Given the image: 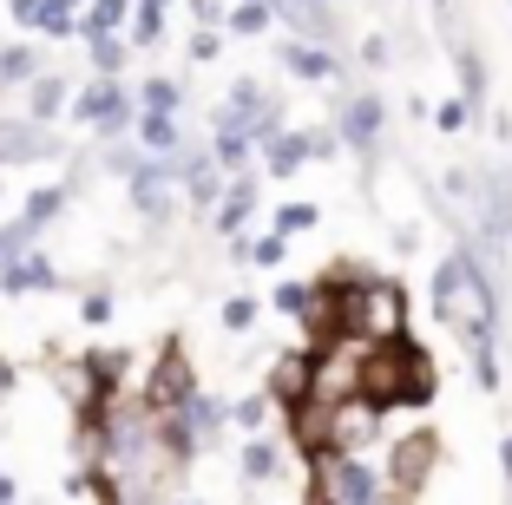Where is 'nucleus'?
<instances>
[{
	"mask_svg": "<svg viewBox=\"0 0 512 505\" xmlns=\"http://www.w3.org/2000/svg\"><path fill=\"white\" fill-rule=\"evenodd\" d=\"M355 60H362L368 73H388V60H394V53H388V40L375 33V40H362V46H355Z\"/></svg>",
	"mask_w": 512,
	"mask_h": 505,
	"instance_id": "58836bf2",
	"label": "nucleus"
},
{
	"mask_svg": "<svg viewBox=\"0 0 512 505\" xmlns=\"http://www.w3.org/2000/svg\"><path fill=\"white\" fill-rule=\"evenodd\" d=\"M86 60H92V79H119L125 60H132V40L125 33H99V40H86Z\"/></svg>",
	"mask_w": 512,
	"mask_h": 505,
	"instance_id": "c85d7f7f",
	"label": "nucleus"
},
{
	"mask_svg": "<svg viewBox=\"0 0 512 505\" xmlns=\"http://www.w3.org/2000/svg\"><path fill=\"white\" fill-rule=\"evenodd\" d=\"M309 348V394L302 401H316V407H342L362 394V361H368V342L362 335H322V342H302Z\"/></svg>",
	"mask_w": 512,
	"mask_h": 505,
	"instance_id": "f03ea898",
	"label": "nucleus"
},
{
	"mask_svg": "<svg viewBox=\"0 0 512 505\" xmlns=\"http://www.w3.org/2000/svg\"><path fill=\"white\" fill-rule=\"evenodd\" d=\"M407 289L394 283V276H375V283L355 296V309H348V335H362V342H401L407 335Z\"/></svg>",
	"mask_w": 512,
	"mask_h": 505,
	"instance_id": "6e6552de",
	"label": "nucleus"
},
{
	"mask_svg": "<svg viewBox=\"0 0 512 505\" xmlns=\"http://www.w3.org/2000/svg\"><path fill=\"white\" fill-rule=\"evenodd\" d=\"M0 197H7V184H0Z\"/></svg>",
	"mask_w": 512,
	"mask_h": 505,
	"instance_id": "de8ad7c7",
	"label": "nucleus"
},
{
	"mask_svg": "<svg viewBox=\"0 0 512 505\" xmlns=\"http://www.w3.org/2000/svg\"><path fill=\"white\" fill-rule=\"evenodd\" d=\"M434 466H440V433H434V427H414V433H401V440L388 446L381 473H388V492H401V499H421L427 479H434Z\"/></svg>",
	"mask_w": 512,
	"mask_h": 505,
	"instance_id": "9d476101",
	"label": "nucleus"
},
{
	"mask_svg": "<svg viewBox=\"0 0 512 505\" xmlns=\"http://www.w3.org/2000/svg\"><path fill=\"white\" fill-rule=\"evenodd\" d=\"M224 171H217V158H211V145H184L178 151V191H184V204H191V217L204 223L217 210V197H224Z\"/></svg>",
	"mask_w": 512,
	"mask_h": 505,
	"instance_id": "ddd939ff",
	"label": "nucleus"
},
{
	"mask_svg": "<svg viewBox=\"0 0 512 505\" xmlns=\"http://www.w3.org/2000/svg\"><path fill=\"white\" fill-rule=\"evenodd\" d=\"M453 79H460V99H467V112L480 119L486 112V60L473 40H453Z\"/></svg>",
	"mask_w": 512,
	"mask_h": 505,
	"instance_id": "393cba45",
	"label": "nucleus"
},
{
	"mask_svg": "<svg viewBox=\"0 0 512 505\" xmlns=\"http://www.w3.org/2000/svg\"><path fill=\"white\" fill-rule=\"evenodd\" d=\"M178 414L191 420V433H197V446H204V453H211V446H224V433H230V401H217V394H204V387H197Z\"/></svg>",
	"mask_w": 512,
	"mask_h": 505,
	"instance_id": "4be33fe9",
	"label": "nucleus"
},
{
	"mask_svg": "<svg viewBox=\"0 0 512 505\" xmlns=\"http://www.w3.org/2000/svg\"><path fill=\"white\" fill-rule=\"evenodd\" d=\"M125 197H132V210L151 223V230H165L171 217L184 210V191H178V164H165V158H145L125 178Z\"/></svg>",
	"mask_w": 512,
	"mask_h": 505,
	"instance_id": "9b49d317",
	"label": "nucleus"
},
{
	"mask_svg": "<svg viewBox=\"0 0 512 505\" xmlns=\"http://www.w3.org/2000/svg\"><path fill=\"white\" fill-rule=\"evenodd\" d=\"M302 164H316V151H309V125H289V132H276L270 145H263V158H256V171L263 178H296Z\"/></svg>",
	"mask_w": 512,
	"mask_h": 505,
	"instance_id": "f3484780",
	"label": "nucleus"
},
{
	"mask_svg": "<svg viewBox=\"0 0 512 505\" xmlns=\"http://www.w3.org/2000/svg\"><path fill=\"white\" fill-rule=\"evenodd\" d=\"M270 414H283V407H276L263 387H256V394H243V401H230V427H237L243 440H250V433H270Z\"/></svg>",
	"mask_w": 512,
	"mask_h": 505,
	"instance_id": "c756f323",
	"label": "nucleus"
},
{
	"mask_svg": "<svg viewBox=\"0 0 512 505\" xmlns=\"http://www.w3.org/2000/svg\"><path fill=\"white\" fill-rule=\"evenodd\" d=\"M434 7H453V0H434Z\"/></svg>",
	"mask_w": 512,
	"mask_h": 505,
	"instance_id": "49530a36",
	"label": "nucleus"
},
{
	"mask_svg": "<svg viewBox=\"0 0 512 505\" xmlns=\"http://www.w3.org/2000/svg\"><path fill=\"white\" fill-rule=\"evenodd\" d=\"M184 53H191L197 66H211V60H224V33H217V27H197V33H191V46H184Z\"/></svg>",
	"mask_w": 512,
	"mask_h": 505,
	"instance_id": "e433bc0d",
	"label": "nucleus"
},
{
	"mask_svg": "<svg viewBox=\"0 0 512 505\" xmlns=\"http://www.w3.org/2000/svg\"><path fill=\"white\" fill-rule=\"evenodd\" d=\"M211 158H217V171L224 178H237V171H256V138L250 132H237V125H211Z\"/></svg>",
	"mask_w": 512,
	"mask_h": 505,
	"instance_id": "b1692460",
	"label": "nucleus"
},
{
	"mask_svg": "<svg viewBox=\"0 0 512 505\" xmlns=\"http://www.w3.org/2000/svg\"><path fill=\"white\" fill-rule=\"evenodd\" d=\"M14 387H20V361L0 355V401H14Z\"/></svg>",
	"mask_w": 512,
	"mask_h": 505,
	"instance_id": "79ce46f5",
	"label": "nucleus"
},
{
	"mask_svg": "<svg viewBox=\"0 0 512 505\" xmlns=\"http://www.w3.org/2000/svg\"><path fill=\"white\" fill-rule=\"evenodd\" d=\"M224 14H230L224 0H191V20H197V27H217V33H224Z\"/></svg>",
	"mask_w": 512,
	"mask_h": 505,
	"instance_id": "ea45409f",
	"label": "nucleus"
},
{
	"mask_svg": "<svg viewBox=\"0 0 512 505\" xmlns=\"http://www.w3.org/2000/svg\"><path fill=\"white\" fill-rule=\"evenodd\" d=\"M178 505H211V499H178Z\"/></svg>",
	"mask_w": 512,
	"mask_h": 505,
	"instance_id": "a18cd8bd",
	"label": "nucleus"
},
{
	"mask_svg": "<svg viewBox=\"0 0 512 505\" xmlns=\"http://www.w3.org/2000/svg\"><path fill=\"white\" fill-rule=\"evenodd\" d=\"M434 125H440V132H467V125H473L467 99H440V105H434Z\"/></svg>",
	"mask_w": 512,
	"mask_h": 505,
	"instance_id": "4c0bfd02",
	"label": "nucleus"
},
{
	"mask_svg": "<svg viewBox=\"0 0 512 505\" xmlns=\"http://www.w3.org/2000/svg\"><path fill=\"white\" fill-rule=\"evenodd\" d=\"M66 158V138L53 125L27 119V112H0V171L7 164H53Z\"/></svg>",
	"mask_w": 512,
	"mask_h": 505,
	"instance_id": "f8f14e48",
	"label": "nucleus"
},
{
	"mask_svg": "<svg viewBox=\"0 0 512 505\" xmlns=\"http://www.w3.org/2000/svg\"><path fill=\"white\" fill-rule=\"evenodd\" d=\"M276 60H283V73L302 79V86H329V79H342V53H335V46L283 40V46H276Z\"/></svg>",
	"mask_w": 512,
	"mask_h": 505,
	"instance_id": "dca6fc26",
	"label": "nucleus"
},
{
	"mask_svg": "<svg viewBox=\"0 0 512 505\" xmlns=\"http://www.w3.org/2000/svg\"><path fill=\"white\" fill-rule=\"evenodd\" d=\"M53 289H66V276H60V263L46 250H27V256H14V263H0V296H53Z\"/></svg>",
	"mask_w": 512,
	"mask_h": 505,
	"instance_id": "2eb2a0df",
	"label": "nucleus"
},
{
	"mask_svg": "<svg viewBox=\"0 0 512 505\" xmlns=\"http://www.w3.org/2000/svg\"><path fill=\"white\" fill-rule=\"evenodd\" d=\"M237 479L243 486H276V479H283V446L270 440V433H250V440L237 446Z\"/></svg>",
	"mask_w": 512,
	"mask_h": 505,
	"instance_id": "6ab92c4d",
	"label": "nucleus"
},
{
	"mask_svg": "<svg viewBox=\"0 0 512 505\" xmlns=\"http://www.w3.org/2000/svg\"><path fill=\"white\" fill-rule=\"evenodd\" d=\"M112 315H119V309H112V289H106V283L79 296V322H86V328H106Z\"/></svg>",
	"mask_w": 512,
	"mask_h": 505,
	"instance_id": "c9c22d12",
	"label": "nucleus"
},
{
	"mask_svg": "<svg viewBox=\"0 0 512 505\" xmlns=\"http://www.w3.org/2000/svg\"><path fill=\"white\" fill-rule=\"evenodd\" d=\"M270 309H276V315H289V322H302V315H309V283L283 276V283L270 289Z\"/></svg>",
	"mask_w": 512,
	"mask_h": 505,
	"instance_id": "f704fd0d",
	"label": "nucleus"
},
{
	"mask_svg": "<svg viewBox=\"0 0 512 505\" xmlns=\"http://www.w3.org/2000/svg\"><path fill=\"white\" fill-rule=\"evenodd\" d=\"M263 309H270V302H256V296H230V302H224V315H217V322H224L230 335H250V328L263 322Z\"/></svg>",
	"mask_w": 512,
	"mask_h": 505,
	"instance_id": "72a5a7b5",
	"label": "nucleus"
},
{
	"mask_svg": "<svg viewBox=\"0 0 512 505\" xmlns=\"http://www.w3.org/2000/svg\"><path fill=\"white\" fill-rule=\"evenodd\" d=\"M211 125H237V132H250L256 151H263L276 132H289V105L276 99L256 73H237L230 92H224V105H211Z\"/></svg>",
	"mask_w": 512,
	"mask_h": 505,
	"instance_id": "20e7f679",
	"label": "nucleus"
},
{
	"mask_svg": "<svg viewBox=\"0 0 512 505\" xmlns=\"http://www.w3.org/2000/svg\"><path fill=\"white\" fill-rule=\"evenodd\" d=\"M73 125H86L99 145H112V138H125L138 125V99L125 79H86V86L73 92V112H66Z\"/></svg>",
	"mask_w": 512,
	"mask_h": 505,
	"instance_id": "39448f33",
	"label": "nucleus"
},
{
	"mask_svg": "<svg viewBox=\"0 0 512 505\" xmlns=\"http://www.w3.org/2000/svg\"><path fill=\"white\" fill-rule=\"evenodd\" d=\"M92 158H99V171H106V178H132L138 164H145V151H138L132 138H112V145H99Z\"/></svg>",
	"mask_w": 512,
	"mask_h": 505,
	"instance_id": "473e14b6",
	"label": "nucleus"
},
{
	"mask_svg": "<svg viewBox=\"0 0 512 505\" xmlns=\"http://www.w3.org/2000/svg\"><path fill=\"white\" fill-rule=\"evenodd\" d=\"M434 355H427L414 335H401V342H368V361H362V394L381 407H427L434 401Z\"/></svg>",
	"mask_w": 512,
	"mask_h": 505,
	"instance_id": "f257e3e1",
	"label": "nucleus"
},
{
	"mask_svg": "<svg viewBox=\"0 0 512 505\" xmlns=\"http://www.w3.org/2000/svg\"><path fill=\"white\" fill-rule=\"evenodd\" d=\"M0 505H20V486H14V473H0Z\"/></svg>",
	"mask_w": 512,
	"mask_h": 505,
	"instance_id": "37998d69",
	"label": "nucleus"
},
{
	"mask_svg": "<svg viewBox=\"0 0 512 505\" xmlns=\"http://www.w3.org/2000/svg\"><path fill=\"white\" fill-rule=\"evenodd\" d=\"M46 73V53L27 40H0V92H27Z\"/></svg>",
	"mask_w": 512,
	"mask_h": 505,
	"instance_id": "5701e85b",
	"label": "nucleus"
},
{
	"mask_svg": "<svg viewBox=\"0 0 512 505\" xmlns=\"http://www.w3.org/2000/svg\"><path fill=\"white\" fill-rule=\"evenodd\" d=\"M73 92H79L73 79L46 66V73H40V79L27 86V105H20V112H27V119H40V125H60L66 112H73Z\"/></svg>",
	"mask_w": 512,
	"mask_h": 505,
	"instance_id": "a211bd4d",
	"label": "nucleus"
},
{
	"mask_svg": "<svg viewBox=\"0 0 512 505\" xmlns=\"http://www.w3.org/2000/svg\"><path fill=\"white\" fill-rule=\"evenodd\" d=\"M335 138H342V151H355L362 164H381V151H388V99L381 92H348V99H335Z\"/></svg>",
	"mask_w": 512,
	"mask_h": 505,
	"instance_id": "0eeeda50",
	"label": "nucleus"
},
{
	"mask_svg": "<svg viewBox=\"0 0 512 505\" xmlns=\"http://www.w3.org/2000/svg\"><path fill=\"white\" fill-rule=\"evenodd\" d=\"M388 414H401V407H381V401H368V394L329 407V446H322V453H375V446L388 440Z\"/></svg>",
	"mask_w": 512,
	"mask_h": 505,
	"instance_id": "1a4fd4ad",
	"label": "nucleus"
},
{
	"mask_svg": "<svg viewBox=\"0 0 512 505\" xmlns=\"http://www.w3.org/2000/svg\"><path fill=\"white\" fill-rule=\"evenodd\" d=\"M263 184H270L263 171H237V178L224 184V197H217V210H211L204 223H211L217 237H243V230L256 223V210H263Z\"/></svg>",
	"mask_w": 512,
	"mask_h": 505,
	"instance_id": "4468645a",
	"label": "nucleus"
},
{
	"mask_svg": "<svg viewBox=\"0 0 512 505\" xmlns=\"http://www.w3.org/2000/svg\"><path fill=\"white\" fill-rule=\"evenodd\" d=\"M125 27H132V0H86V7H79V40L125 33Z\"/></svg>",
	"mask_w": 512,
	"mask_h": 505,
	"instance_id": "a878e982",
	"label": "nucleus"
},
{
	"mask_svg": "<svg viewBox=\"0 0 512 505\" xmlns=\"http://www.w3.org/2000/svg\"><path fill=\"white\" fill-rule=\"evenodd\" d=\"M499 473H506V486H512V433L499 440Z\"/></svg>",
	"mask_w": 512,
	"mask_h": 505,
	"instance_id": "c03bdc74",
	"label": "nucleus"
},
{
	"mask_svg": "<svg viewBox=\"0 0 512 505\" xmlns=\"http://www.w3.org/2000/svg\"><path fill=\"white\" fill-rule=\"evenodd\" d=\"M309 492L329 505H375L388 492L381 453H316L309 460Z\"/></svg>",
	"mask_w": 512,
	"mask_h": 505,
	"instance_id": "7ed1b4c3",
	"label": "nucleus"
},
{
	"mask_svg": "<svg viewBox=\"0 0 512 505\" xmlns=\"http://www.w3.org/2000/svg\"><path fill=\"white\" fill-rule=\"evenodd\" d=\"M132 99H138V112H158V119H184V86H178L171 73H151L145 86L132 92Z\"/></svg>",
	"mask_w": 512,
	"mask_h": 505,
	"instance_id": "bb28decb",
	"label": "nucleus"
},
{
	"mask_svg": "<svg viewBox=\"0 0 512 505\" xmlns=\"http://www.w3.org/2000/svg\"><path fill=\"white\" fill-rule=\"evenodd\" d=\"M270 27H276V7H270V0H237V7L224 14V33H230V40H263Z\"/></svg>",
	"mask_w": 512,
	"mask_h": 505,
	"instance_id": "cd10ccee",
	"label": "nucleus"
},
{
	"mask_svg": "<svg viewBox=\"0 0 512 505\" xmlns=\"http://www.w3.org/2000/svg\"><path fill=\"white\" fill-rule=\"evenodd\" d=\"M197 387H204V381H197L191 355H184V335H165L158 361H145V368H138V401H145L151 414H178Z\"/></svg>",
	"mask_w": 512,
	"mask_h": 505,
	"instance_id": "423d86ee",
	"label": "nucleus"
},
{
	"mask_svg": "<svg viewBox=\"0 0 512 505\" xmlns=\"http://www.w3.org/2000/svg\"><path fill=\"white\" fill-rule=\"evenodd\" d=\"M316 223H322V210L309 204V197H289V204H276L270 230H276V237H302V230H316Z\"/></svg>",
	"mask_w": 512,
	"mask_h": 505,
	"instance_id": "2f4dec72",
	"label": "nucleus"
},
{
	"mask_svg": "<svg viewBox=\"0 0 512 505\" xmlns=\"http://www.w3.org/2000/svg\"><path fill=\"white\" fill-rule=\"evenodd\" d=\"M132 145L145 151V158H165V164H178V151L191 145V138H184V119H158V112H138V125H132Z\"/></svg>",
	"mask_w": 512,
	"mask_h": 505,
	"instance_id": "412c9836",
	"label": "nucleus"
},
{
	"mask_svg": "<svg viewBox=\"0 0 512 505\" xmlns=\"http://www.w3.org/2000/svg\"><path fill=\"white\" fill-rule=\"evenodd\" d=\"M7 20L27 33H40V0H7Z\"/></svg>",
	"mask_w": 512,
	"mask_h": 505,
	"instance_id": "a19ab883",
	"label": "nucleus"
},
{
	"mask_svg": "<svg viewBox=\"0 0 512 505\" xmlns=\"http://www.w3.org/2000/svg\"><path fill=\"white\" fill-rule=\"evenodd\" d=\"M263 394H270L276 407H296L302 394H309V348H289V355H276L270 374H263Z\"/></svg>",
	"mask_w": 512,
	"mask_h": 505,
	"instance_id": "aec40b11",
	"label": "nucleus"
},
{
	"mask_svg": "<svg viewBox=\"0 0 512 505\" xmlns=\"http://www.w3.org/2000/svg\"><path fill=\"white\" fill-rule=\"evenodd\" d=\"M165 14H171V0H132V46L165 40Z\"/></svg>",
	"mask_w": 512,
	"mask_h": 505,
	"instance_id": "7c9ffc66",
	"label": "nucleus"
}]
</instances>
